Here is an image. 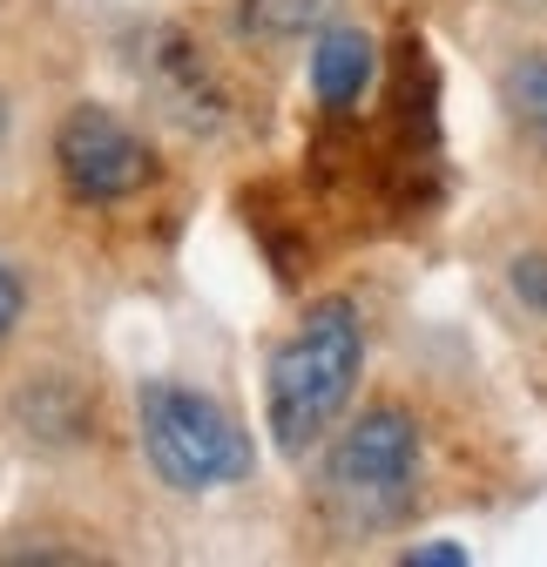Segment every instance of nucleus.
Listing matches in <instances>:
<instances>
[{
    "label": "nucleus",
    "instance_id": "nucleus-1",
    "mask_svg": "<svg viewBox=\"0 0 547 567\" xmlns=\"http://www.w3.org/2000/svg\"><path fill=\"white\" fill-rule=\"evenodd\" d=\"M365 372V324L352 298H318L298 331L270 351V372H264V419H270V440L285 453H305L331 433V419L352 405Z\"/></svg>",
    "mask_w": 547,
    "mask_h": 567
},
{
    "label": "nucleus",
    "instance_id": "nucleus-2",
    "mask_svg": "<svg viewBox=\"0 0 547 567\" xmlns=\"http://www.w3.org/2000/svg\"><path fill=\"white\" fill-rule=\"evenodd\" d=\"M420 493V425L399 405L359 412L331 440L324 460V501L345 527H399Z\"/></svg>",
    "mask_w": 547,
    "mask_h": 567
},
{
    "label": "nucleus",
    "instance_id": "nucleus-3",
    "mask_svg": "<svg viewBox=\"0 0 547 567\" xmlns=\"http://www.w3.org/2000/svg\"><path fill=\"white\" fill-rule=\"evenodd\" d=\"M135 405H143V453H149V466H156L176 493H210V486L250 480L257 453H250V440H244V425H237L210 392L149 379Z\"/></svg>",
    "mask_w": 547,
    "mask_h": 567
},
{
    "label": "nucleus",
    "instance_id": "nucleus-4",
    "mask_svg": "<svg viewBox=\"0 0 547 567\" xmlns=\"http://www.w3.org/2000/svg\"><path fill=\"white\" fill-rule=\"evenodd\" d=\"M54 169H61V183H68L75 203H122L156 176V156L115 109L82 102L54 128Z\"/></svg>",
    "mask_w": 547,
    "mask_h": 567
},
{
    "label": "nucleus",
    "instance_id": "nucleus-5",
    "mask_svg": "<svg viewBox=\"0 0 547 567\" xmlns=\"http://www.w3.org/2000/svg\"><path fill=\"white\" fill-rule=\"evenodd\" d=\"M372 75H379V41L359 21H324L311 34V95H318V109H331V115L359 109Z\"/></svg>",
    "mask_w": 547,
    "mask_h": 567
},
{
    "label": "nucleus",
    "instance_id": "nucleus-6",
    "mask_svg": "<svg viewBox=\"0 0 547 567\" xmlns=\"http://www.w3.org/2000/svg\"><path fill=\"white\" fill-rule=\"evenodd\" d=\"M237 14L250 34H318L324 21L345 14V0H244Z\"/></svg>",
    "mask_w": 547,
    "mask_h": 567
},
{
    "label": "nucleus",
    "instance_id": "nucleus-7",
    "mask_svg": "<svg viewBox=\"0 0 547 567\" xmlns=\"http://www.w3.org/2000/svg\"><path fill=\"white\" fill-rule=\"evenodd\" d=\"M507 109H514V122L547 150V54H520L507 68Z\"/></svg>",
    "mask_w": 547,
    "mask_h": 567
},
{
    "label": "nucleus",
    "instance_id": "nucleus-8",
    "mask_svg": "<svg viewBox=\"0 0 547 567\" xmlns=\"http://www.w3.org/2000/svg\"><path fill=\"white\" fill-rule=\"evenodd\" d=\"M514 291L547 311V257H520V264H514Z\"/></svg>",
    "mask_w": 547,
    "mask_h": 567
},
{
    "label": "nucleus",
    "instance_id": "nucleus-9",
    "mask_svg": "<svg viewBox=\"0 0 547 567\" xmlns=\"http://www.w3.org/2000/svg\"><path fill=\"white\" fill-rule=\"evenodd\" d=\"M405 567H466V547H446V540H433V547H405Z\"/></svg>",
    "mask_w": 547,
    "mask_h": 567
},
{
    "label": "nucleus",
    "instance_id": "nucleus-10",
    "mask_svg": "<svg viewBox=\"0 0 547 567\" xmlns=\"http://www.w3.org/2000/svg\"><path fill=\"white\" fill-rule=\"evenodd\" d=\"M14 318H21V284H14V270L0 264V338L14 331Z\"/></svg>",
    "mask_w": 547,
    "mask_h": 567
},
{
    "label": "nucleus",
    "instance_id": "nucleus-11",
    "mask_svg": "<svg viewBox=\"0 0 547 567\" xmlns=\"http://www.w3.org/2000/svg\"><path fill=\"white\" fill-rule=\"evenodd\" d=\"M0 135H8V95H0Z\"/></svg>",
    "mask_w": 547,
    "mask_h": 567
}]
</instances>
